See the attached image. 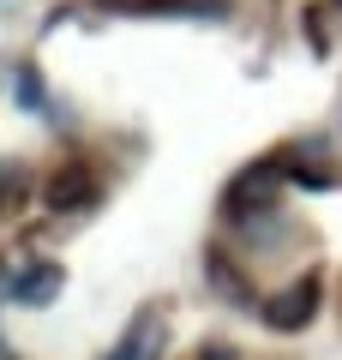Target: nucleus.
I'll list each match as a JSON object with an SVG mask.
<instances>
[{
	"label": "nucleus",
	"mask_w": 342,
	"mask_h": 360,
	"mask_svg": "<svg viewBox=\"0 0 342 360\" xmlns=\"http://www.w3.org/2000/svg\"><path fill=\"white\" fill-rule=\"evenodd\" d=\"M61 288H66V270H61V264H30L25 276H18L13 300H18V307H49Z\"/></svg>",
	"instance_id": "4"
},
{
	"label": "nucleus",
	"mask_w": 342,
	"mask_h": 360,
	"mask_svg": "<svg viewBox=\"0 0 342 360\" xmlns=\"http://www.w3.org/2000/svg\"><path fill=\"white\" fill-rule=\"evenodd\" d=\"M90 198H96V180H90V174H84L78 162L54 168V174L42 180V205H49V210H61V217H72V210H84Z\"/></svg>",
	"instance_id": "3"
},
{
	"label": "nucleus",
	"mask_w": 342,
	"mask_h": 360,
	"mask_svg": "<svg viewBox=\"0 0 342 360\" xmlns=\"http://www.w3.org/2000/svg\"><path fill=\"white\" fill-rule=\"evenodd\" d=\"M318 295H324V276H318V270H306L294 288H282V295L265 307V324H270V330H306V324H312V312H318Z\"/></svg>",
	"instance_id": "2"
},
{
	"label": "nucleus",
	"mask_w": 342,
	"mask_h": 360,
	"mask_svg": "<svg viewBox=\"0 0 342 360\" xmlns=\"http://www.w3.org/2000/svg\"><path fill=\"white\" fill-rule=\"evenodd\" d=\"M114 360H163V312H139V324L127 330Z\"/></svg>",
	"instance_id": "5"
},
{
	"label": "nucleus",
	"mask_w": 342,
	"mask_h": 360,
	"mask_svg": "<svg viewBox=\"0 0 342 360\" xmlns=\"http://www.w3.org/2000/svg\"><path fill=\"white\" fill-rule=\"evenodd\" d=\"M204 360H234V354H228V348H216V342H210V348H204Z\"/></svg>",
	"instance_id": "7"
},
{
	"label": "nucleus",
	"mask_w": 342,
	"mask_h": 360,
	"mask_svg": "<svg viewBox=\"0 0 342 360\" xmlns=\"http://www.w3.org/2000/svg\"><path fill=\"white\" fill-rule=\"evenodd\" d=\"M25 193H30V174L18 162H0V217H13L25 205Z\"/></svg>",
	"instance_id": "6"
},
{
	"label": "nucleus",
	"mask_w": 342,
	"mask_h": 360,
	"mask_svg": "<svg viewBox=\"0 0 342 360\" xmlns=\"http://www.w3.org/2000/svg\"><path fill=\"white\" fill-rule=\"evenodd\" d=\"M282 180H289V168H282V162H253V168H241V174L228 180V210H234V217L270 210V205H277V193H282Z\"/></svg>",
	"instance_id": "1"
}]
</instances>
